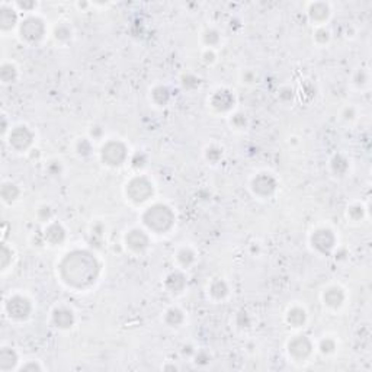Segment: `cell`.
<instances>
[{"instance_id": "9a60e30c", "label": "cell", "mask_w": 372, "mask_h": 372, "mask_svg": "<svg viewBox=\"0 0 372 372\" xmlns=\"http://www.w3.org/2000/svg\"><path fill=\"white\" fill-rule=\"evenodd\" d=\"M18 194H19L18 188H16L15 185H12V183H6V185H3V188H1V197H3V199L7 201V202L13 201V199L18 197Z\"/></svg>"}, {"instance_id": "2e32d148", "label": "cell", "mask_w": 372, "mask_h": 372, "mask_svg": "<svg viewBox=\"0 0 372 372\" xmlns=\"http://www.w3.org/2000/svg\"><path fill=\"white\" fill-rule=\"evenodd\" d=\"M0 76H1V80H3V82H12V80L16 77V70H15L13 66L4 64V66L1 67V70H0Z\"/></svg>"}, {"instance_id": "30bf717a", "label": "cell", "mask_w": 372, "mask_h": 372, "mask_svg": "<svg viewBox=\"0 0 372 372\" xmlns=\"http://www.w3.org/2000/svg\"><path fill=\"white\" fill-rule=\"evenodd\" d=\"M16 364V353L12 349L3 347L0 352V370L7 371L10 368H13Z\"/></svg>"}, {"instance_id": "ba28073f", "label": "cell", "mask_w": 372, "mask_h": 372, "mask_svg": "<svg viewBox=\"0 0 372 372\" xmlns=\"http://www.w3.org/2000/svg\"><path fill=\"white\" fill-rule=\"evenodd\" d=\"M310 342L304 337H298L295 340H292L290 345V352L295 358H305L310 353Z\"/></svg>"}, {"instance_id": "8fae6325", "label": "cell", "mask_w": 372, "mask_h": 372, "mask_svg": "<svg viewBox=\"0 0 372 372\" xmlns=\"http://www.w3.org/2000/svg\"><path fill=\"white\" fill-rule=\"evenodd\" d=\"M126 242L131 248H135V250H141V248L147 246V237L143 234V231H137V230L129 233V236L126 237Z\"/></svg>"}, {"instance_id": "44dd1931", "label": "cell", "mask_w": 372, "mask_h": 372, "mask_svg": "<svg viewBox=\"0 0 372 372\" xmlns=\"http://www.w3.org/2000/svg\"><path fill=\"white\" fill-rule=\"evenodd\" d=\"M26 370H40V367L32 364V365H26V367H24V368H22V371H26Z\"/></svg>"}, {"instance_id": "ffe728a7", "label": "cell", "mask_w": 372, "mask_h": 372, "mask_svg": "<svg viewBox=\"0 0 372 372\" xmlns=\"http://www.w3.org/2000/svg\"><path fill=\"white\" fill-rule=\"evenodd\" d=\"M7 253H10V251L3 246V248H1V257H3V263H1V266H3V268L7 265V259H9V257H7Z\"/></svg>"}, {"instance_id": "4fadbf2b", "label": "cell", "mask_w": 372, "mask_h": 372, "mask_svg": "<svg viewBox=\"0 0 372 372\" xmlns=\"http://www.w3.org/2000/svg\"><path fill=\"white\" fill-rule=\"evenodd\" d=\"M54 320L60 327H69L73 323V316L72 311L67 310H57L54 314Z\"/></svg>"}, {"instance_id": "6da1fadb", "label": "cell", "mask_w": 372, "mask_h": 372, "mask_svg": "<svg viewBox=\"0 0 372 372\" xmlns=\"http://www.w3.org/2000/svg\"><path fill=\"white\" fill-rule=\"evenodd\" d=\"M61 271H63V276L66 278L69 284L83 287L95 281L98 265H96V260L90 254L84 251H74L66 257L61 266Z\"/></svg>"}, {"instance_id": "277c9868", "label": "cell", "mask_w": 372, "mask_h": 372, "mask_svg": "<svg viewBox=\"0 0 372 372\" xmlns=\"http://www.w3.org/2000/svg\"><path fill=\"white\" fill-rule=\"evenodd\" d=\"M29 310H31V307H29L28 299H25L22 297H13L7 302V311H9L10 317H13V319H19V320L25 319L29 314Z\"/></svg>"}, {"instance_id": "7a4b0ae2", "label": "cell", "mask_w": 372, "mask_h": 372, "mask_svg": "<svg viewBox=\"0 0 372 372\" xmlns=\"http://www.w3.org/2000/svg\"><path fill=\"white\" fill-rule=\"evenodd\" d=\"M144 221L150 228H153L156 231H165L170 227V224L173 221V214L167 207L156 205L146 212Z\"/></svg>"}, {"instance_id": "5b68a950", "label": "cell", "mask_w": 372, "mask_h": 372, "mask_svg": "<svg viewBox=\"0 0 372 372\" xmlns=\"http://www.w3.org/2000/svg\"><path fill=\"white\" fill-rule=\"evenodd\" d=\"M21 32L22 35L29 40V41H35V40H40L42 37V32H44V26H42V22L37 18H28L22 26H21Z\"/></svg>"}, {"instance_id": "ac0fdd59", "label": "cell", "mask_w": 372, "mask_h": 372, "mask_svg": "<svg viewBox=\"0 0 372 372\" xmlns=\"http://www.w3.org/2000/svg\"><path fill=\"white\" fill-rule=\"evenodd\" d=\"M329 294L333 295V298H326V301L330 304V305H339L340 301H342V294H340V290H330Z\"/></svg>"}, {"instance_id": "52a82bcc", "label": "cell", "mask_w": 372, "mask_h": 372, "mask_svg": "<svg viewBox=\"0 0 372 372\" xmlns=\"http://www.w3.org/2000/svg\"><path fill=\"white\" fill-rule=\"evenodd\" d=\"M31 141H32V134L25 126H18L10 134V144L18 150L26 149L31 144Z\"/></svg>"}, {"instance_id": "d6986e66", "label": "cell", "mask_w": 372, "mask_h": 372, "mask_svg": "<svg viewBox=\"0 0 372 372\" xmlns=\"http://www.w3.org/2000/svg\"><path fill=\"white\" fill-rule=\"evenodd\" d=\"M170 319H174V326H176L182 322V313L177 310H170L167 313V320H170Z\"/></svg>"}, {"instance_id": "8992f818", "label": "cell", "mask_w": 372, "mask_h": 372, "mask_svg": "<svg viewBox=\"0 0 372 372\" xmlns=\"http://www.w3.org/2000/svg\"><path fill=\"white\" fill-rule=\"evenodd\" d=\"M125 157V149L120 143H109L103 149V160L109 165H120Z\"/></svg>"}, {"instance_id": "e0dca14e", "label": "cell", "mask_w": 372, "mask_h": 372, "mask_svg": "<svg viewBox=\"0 0 372 372\" xmlns=\"http://www.w3.org/2000/svg\"><path fill=\"white\" fill-rule=\"evenodd\" d=\"M304 319H305V316H304V311H301V310H292L290 313V322L295 326L301 324L304 322Z\"/></svg>"}, {"instance_id": "9c48e42d", "label": "cell", "mask_w": 372, "mask_h": 372, "mask_svg": "<svg viewBox=\"0 0 372 372\" xmlns=\"http://www.w3.org/2000/svg\"><path fill=\"white\" fill-rule=\"evenodd\" d=\"M253 186H254V191L262 194V195H268L273 191L275 188V182L272 177L266 176V174H260L257 179H254L253 182Z\"/></svg>"}, {"instance_id": "7c38bea8", "label": "cell", "mask_w": 372, "mask_h": 372, "mask_svg": "<svg viewBox=\"0 0 372 372\" xmlns=\"http://www.w3.org/2000/svg\"><path fill=\"white\" fill-rule=\"evenodd\" d=\"M16 22V15L13 13V10L7 9V7H1L0 10V25L3 29H9L13 26V24Z\"/></svg>"}, {"instance_id": "5bb4252c", "label": "cell", "mask_w": 372, "mask_h": 372, "mask_svg": "<svg viewBox=\"0 0 372 372\" xmlns=\"http://www.w3.org/2000/svg\"><path fill=\"white\" fill-rule=\"evenodd\" d=\"M47 237H48V240H50V242L57 243V242H61V240H63V237H64V231L61 230V227H60V225L54 224V225H51V227L48 228V231H47Z\"/></svg>"}, {"instance_id": "3957f363", "label": "cell", "mask_w": 372, "mask_h": 372, "mask_svg": "<svg viewBox=\"0 0 372 372\" xmlns=\"http://www.w3.org/2000/svg\"><path fill=\"white\" fill-rule=\"evenodd\" d=\"M153 192L151 185L146 179H134L128 186V194L134 201H144Z\"/></svg>"}]
</instances>
